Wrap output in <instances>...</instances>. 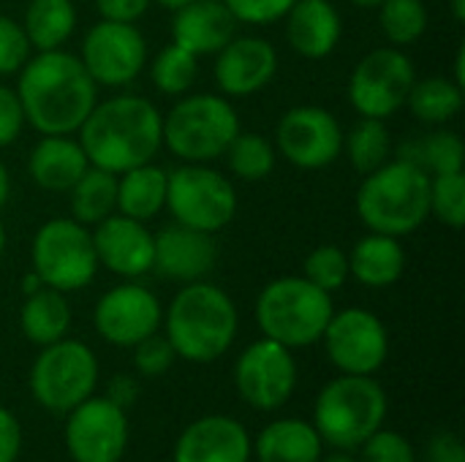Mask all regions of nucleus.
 I'll use <instances>...</instances> for the list:
<instances>
[{
    "label": "nucleus",
    "instance_id": "29",
    "mask_svg": "<svg viewBox=\"0 0 465 462\" xmlns=\"http://www.w3.org/2000/svg\"><path fill=\"white\" fill-rule=\"evenodd\" d=\"M22 30L35 52L63 49L76 30L74 0H30L25 8Z\"/></svg>",
    "mask_w": 465,
    "mask_h": 462
},
{
    "label": "nucleus",
    "instance_id": "40",
    "mask_svg": "<svg viewBox=\"0 0 465 462\" xmlns=\"http://www.w3.org/2000/svg\"><path fill=\"white\" fill-rule=\"evenodd\" d=\"M174 362H177V354H174L172 343L166 340V335H161V332H155L134 346V368L144 378H158V376L169 373Z\"/></svg>",
    "mask_w": 465,
    "mask_h": 462
},
{
    "label": "nucleus",
    "instance_id": "6",
    "mask_svg": "<svg viewBox=\"0 0 465 462\" xmlns=\"http://www.w3.org/2000/svg\"><path fill=\"white\" fill-rule=\"evenodd\" d=\"M253 313L264 338L297 351L322 340L335 305L332 294L322 291L308 278L286 275L259 291Z\"/></svg>",
    "mask_w": 465,
    "mask_h": 462
},
{
    "label": "nucleus",
    "instance_id": "24",
    "mask_svg": "<svg viewBox=\"0 0 465 462\" xmlns=\"http://www.w3.org/2000/svg\"><path fill=\"white\" fill-rule=\"evenodd\" d=\"M90 161L79 144V139L71 136H41L38 144L30 152L27 172L33 182L52 193H68L71 185L87 172Z\"/></svg>",
    "mask_w": 465,
    "mask_h": 462
},
{
    "label": "nucleus",
    "instance_id": "11",
    "mask_svg": "<svg viewBox=\"0 0 465 462\" xmlns=\"http://www.w3.org/2000/svg\"><path fill=\"white\" fill-rule=\"evenodd\" d=\"M417 82L411 57L401 46H379L368 52L349 76V103L360 117L387 120L401 106Z\"/></svg>",
    "mask_w": 465,
    "mask_h": 462
},
{
    "label": "nucleus",
    "instance_id": "17",
    "mask_svg": "<svg viewBox=\"0 0 465 462\" xmlns=\"http://www.w3.org/2000/svg\"><path fill=\"white\" fill-rule=\"evenodd\" d=\"M163 321L161 300L139 283H123L101 294L93 310L95 332L117 349H134L139 340L155 335Z\"/></svg>",
    "mask_w": 465,
    "mask_h": 462
},
{
    "label": "nucleus",
    "instance_id": "3",
    "mask_svg": "<svg viewBox=\"0 0 465 462\" xmlns=\"http://www.w3.org/2000/svg\"><path fill=\"white\" fill-rule=\"evenodd\" d=\"M161 324L177 359L210 365L232 349L240 329V313L221 286L196 280L180 286L163 310Z\"/></svg>",
    "mask_w": 465,
    "mask_h": 462
},
{
    "label": "nucleus",
    "instance_id": "14",
    "mask_svg": "<svg viewBox=\"0 0 465 462\" xmlns=\"http://www.w3.org/2000/svg\"><path fill=\"white\" fill-rule=\"evenodd\" d=\"M234 387L253 411L270 414L283 408L297 389L294 351L270 338L251 343L234 362Z\"/></svg>",
    "mask_w": 465,
    "mask_h": 462
},
{
    "label": "nucleus",
    "instance_id": "34",
    "mask_svg": "<svg viewBox=\"0 0 465 462\" xmlns=\"http://www.w3.org/2000/svg\"><path fill=\"white\" fill-rule=\"evenodd\" d=\"M223 158L234 177H240L245 182H259V180L270 177V172L275 169L278 152H275V144L270 139H264L262 133L240 131L232 139V144L226 147Z\"/></svg>",
    "mask_w": 465,
    "mask_h": 462
},
{
    "label": "nucleus",
    "instance_id": "16",
    "mask_svg": "<svg viewBox=\"0 0 465 462\" xmlns=\"http://www.w3.org/2000/svg\"><path fill=\"white\" fill-rule=\"evenodd\" d=\"M79 60L98 87H125L144 71L147 41L136 25L101 19L87 30Z\"/></svg>",
    "mask_w": 465,
    "mask_h": 462
},
{
    "label": "nucleus",
    "instance_id": "52",
    "mask_svg": "<svg viewBox=\"0 0 465 462\" xmlns=\"http://www.w3.org/2000/svg\"><path fill=\"white\" fill-rule=\"evenodd\" d=\"M450 8H452V16H455L458 22H463V19H465V0H450Z\"/></svg>",
    "mask_w": 465,
    "mask_h": 462
},
{
    "label": "nucleus",
    "instance_id": "21",
    "mask_svg": "<svg viewBox=\"0 0 465 462\" xmlns=\"http://www.w3.org/2000/svg\"><path fill=\"white\" fill-rule=\"evenodd\" d=\"M218 264L215 234L196 231L188 226H166L155 234V259L153 270L174 283L204 280Z\"/></svg>",
    "mask_w": 465,
    "mask_h": 462
},
{
    "label": "nucleus",
    "instance_id": "20",
    "mask_svg": "<svg viewBox=\"0 0 465 462\" xmlns=\"http://www.w3.org/2000/svg\"><path fill=\"white\" fill-rule=\"evenodd\" d=\"M253 438L248 428L223 414L193 419L174 441L172 462H251Z\"/></svg>",
    "mask_w": 465,
    "mask_h": 462
},
{
    "label": "nucleus",
    "instance_id": "13",
    "mask_svg": "<svg viewBox=\"0 0 465 462\" xmlns=\"http://www.w3.org/2000/svg\"><path fill=\"white\" fill-rule=\"evenodd\" d=\"M319 343H324L332 368L349 376H373L390 357V332L384 321L365 308L335 310Z\"/></svg>",
    "mask_w": 465,
    "mask_h": 462
},
{
    "label": "nucleus",
    "instance_id": "4",
    "mask_svg": "<svg viewBox=\"0 0 465 462\" xmlns=\"http://www.w3.org/2000/svg\"><path fill=\"white\" fill-rule=\"evenodd\" d=\"M357 215L368 231L409 237L430 218V174L398 158L365 174L357 191Z\"/></svg>",
    "mask_w": 465,
    "mask_h": 462
},
{
    "label": "nucleus",
    "instance_id": "43",
    "mask_svg": "<svg viewBox=\"0 0 465 462\" xmlns=\"http://www.w3.org/2000/svg\"><path fill=\"white\" fill-rule=\"evenodd\" d=\"M25 128V112L19 103L16 90L0 84V150L14 144Z\"/></svg>",
    "mask_w": 465,
    "mask_h": 462
},
{
    "label": "nucleus",
    "instance_id": "51",
    "mask_svg": "<svg viewBox=\"0 0 465 462\" xmlns=\"http://www.w3.org/2000/svg\"><path fill=\"white\" fill-rule=\"evenodd\" d=\"M41 286H44V283H41V278H38L35 272H33V275H27V278L22 280V291H25V294H33V291H35V289H41Z\"/></svg>",
    "mask_w": 465,
    "mask_h": 462
},
{
    "label": "nucleus",
    "instance_id": "27",
    "mask_svg": "<svg viewBox=\"0 0 465 462\" xmlns=\"http://www.w3.org/2000/svg\"><path fill=\"white\" fill-rule=\"evenodd\" d=\"M71 319L74 316H71V305L65 294L49 286H41L33 294H25V302L19 308V329L25 340H30L38 349L68 338Z\"/></svg>",
    "mask_w": 465,
    "mask_h": 462
},
{
    "label": "nucleus",
    "instance_id": "1",
    "mask_svg": "<svg viewBox=\"0 0 465 462\" xmlns=\"http://www.w3.org/2000/svg\"><path fill=\"white\" fill-rule=\"evenodd\" d=\"M16 95L30 123L41 136H71L98 103V84L84 71L79 54L65 49L35 52L19 68Z\"/></svg>",
    "mask_w": 465,
    "mask_h": 462
},
{
    "label": "nucleus",
    "instance_id": "49",
    "mask_svg": "<svg viewBox=\"0 0 465 462\" xmlns=\"http://www.w3.org/2000/svg\"><path fill=\"white\" fill-rule=\"evenodd\" d=\"M455 82L465 87V49H458V57H455Z\"/></svg>",
    "mask_w": 465,
    "mask_h": 462
},
{
    "label": "nucleus",
    "instance_id": "22",
    "mask_svg": "<svg viewBox=\"0 0 465 462\" xmlns=\"http://www.w3.org/2000/svg\"><path fill=\"white\" fill-rule=\"evenodd\" d=\"M237 35V19L223 0H191L174 11L172 44L196 57L215 54Z\"/></svg>",
    "mask_w": 465,
    "mask_h": 462
},
{
    "label": "nucleus",
    "instance_id": "30",
    "mask_svg": "<svg viewBox=\"0 0 465 462\" xmlns=\"http://www.w3.org/2000/svg\"><path fill=\"white\" fill-rule=\"evenodd\" d=\"M465 103V87H460L455 79L450 76H428V79H417L406 106L411 109V114L428 125H447L452 123Z\"/></svg>",
    "mask_w": 465,
    "mask_h": 462
},
{
    "label": "nucleus",
    "instance_id": "45",
    "mask_svg": "<svg viewBox=\"0 0 465 462\" xmlns=\"http://www.w3.org/2000/svg\"><path fill=\"white\" fill-rule=\"evenodd\" d=\"M425 462H465L463 441L452 430L436 433L425 447Z\"/></svg>",
    "mask_w": 465,
    "mask_h": 462
},
{
    "label": "nucleus",
    "instance_id": "18",
    "mask_svg": "<svg viewBox=\"0 0 465 462\" xmlns=\"http://www.w3.org/2000/svg\"><path fill=\"white\" fill-rule=\"evenodd\" d=\"M90 234H93L98 267H106L112 275L128 280L153 272L155 234L142 221L112 212L109 218L95 223Z\"/></svg>",
    "mask_w": 465,
    "mask_h": 462
},
{
    "label": "nucleus",
    "instance_id": "36",
    "mask_svg": "<svg viewBox=\"0 0 465 462\" xmlns=\"http://www.w3.org/2000/svg\"><path fill=\"white\" fill-rule=\"evenodd\" d=\"M199 76V57L188 49L169 44L161 49L150 65V79L163 95H185Z\"/></svg>",
    "mask_w": 465,
    "mask_h": 462
},
{
    "label": "nucleus",
    "instance_id": "44",
    "mask_svg": "<svg viewBox=\"0 0 465 462\" xmlns=\"http://www.w3.org/2000/svg\"><path fill=\"white\" fill-rule=\"evenodd\" d=\"M150 3L153 0H95V8H98L101 19L134 25L147 14Z\"/></svg>",
    "mask_w": 465,
    "mask_h": 462
},
{
    "label": "nucleus",
    "instance_id": "31",
    "mask_svg": "<svg viewBox=\"0 0 465 462\" xmlns=\"http://www.w3.org/2000/svg\"><path fill=\"white\" fill-rule=\"evenodd\" d=\"M71 215L82 226L93 229L112 212H117V174L104 172L98 166H87V172L71 185Z\"/></svg>",
    "mask_w": 465,
    "mask_h": 462
},
{
    "label": "nucleus",
    "instance_id": "19",
    "mask_svg": "<svg viewBox=\"0 0 465 462\" xmlns=\"http://www.w3.org/2000/svg\"><path fill=\"white\" fill-rule=\"evenodd\" d=\"M278 74V52L259 35H234L215 52L213 76L226 98H245L264 90Z\"/></svg>",
    "mask_w": 465,
    "mask_h": 462
},
{
    "label": "nucleus",
    "instance_id": "37",
    "mask_svg": "<svg viewBox=\"0 0 465 462\" xmlns=\"http://www.w3.org/2000/svg\"><path fill=\"white\" fill-rule=\"evenodd\" d=\"M430 215H436L447 229L465 226V174L450 172L430 177Z\"/></svg>",
    "mask_w": 465,
    "mask_h": 462
},
{
    "label": "nucleus",
    "instance_id": "28",
    "mask_svg": "<svg viewBox=\"0 0 465 462\" xmlns=\"http://www.w3.org/2000/svg\"><path fill=\"white\" fill-rule=\"evenodd\" d=\"M166 207V172L161 166L142 163L117 174V212L134 221H153Z\"/></svg>",
    "mask_w": 465,
    "mask_h": 462
},
{
    "label": "nucleus",
    "instance_id": "35",
    "mask_svg": "<svg viewBox=\"0 0 465 462\" xmlns=\"http://www.w3.org/2000/svg\"><path fill=\"white\" fill-rule=\"evenodd\" d=\"M376 11L381 33L392 46H409L428 30L425 0H384Z\"/></svg>",
    "mask_w": 465,
    "mask_h": 462
},
{
    "label": "nucleus",
    "instance_id": "25",
    "mask_svg": "<svg viewBox=\"0 0 465 462\" xmlns=\"http://www.w3.org/2000/svg\"><path fill=\"white\" fill-rule=\"evenodd\" d=\"M346 256L349 278H354L365 289H390L406 272V251L398 237L371 231Z\"/></svg>",
    "mask_w": 465,
    "mask_h": 462
},
{
    "label": "nucleus",
    "instance_id": "26",
    "mask_svg": "<svg viewBox=\"0 0 465 462\" xmlns=\"http://www.w3.org/2000/svg\"><path fill=\"white\" fill-rule=\"evenodd\" d=\"M322 455L324 441L316 428L297 417L270 422L253 441V457L259 462H319Z\"/></svg>",
    "mask_w": 465,
    "mask_h": 462
},
{
    "label": "nucleus",
    "instance_id": "8",
    "mask_svg": "<svg viewBox=\"0 0 465 462\" xmlns=\"http://www.w3.org/2000/svg\"><path fill=\"white\" fill-rule=\"evenodd\" d=\"M98 373L95 351L82 340L63 338L41 346L30 368V392L44 411L65 417L71 408L95 395Z\"/></svg>",
    "mask_w": 465,
    "mask_h": 462
},
{
    "label": "nucleus",
    "instance_id": "7",
    "mask_svg": "<svg viewBox=\"0 0 465 462\" xmlns=\"http://www.w3.org/2000/svg\"><path fill=\"white\" fill-rule=\"evenodd\" d=\"M240 117L221 93H185L163 117V147L183 163L223 158L240 133Z\"/></svg>",
    "mask_w": 465,
    "mask_h": 462
},
{
    "label": "nucleus",
    "instance_id": "42",
    "mask_svg": "<svg viewBox=\"0 0 465 462\" xmlns=\"http://www.w3.org/2000/svg\"><path fill=\"white\" fill-rule=\"evenodd\" d=\"M237 25H272L281 22L297 0H223Z\"/></svg>",
    "mask_w": 465,
    "mask_h": 462
},
{
    "label": "nucleus",
    "instance_id": "12",
    "mask_svg": "<svg viewBox=\"0 0 465 462\" xmlns=\"http://www.w3.org/2000/svg\"><path fill=\"white\" fill-rule=\"evenodd\" d=\"M128 438V411L106 395H90L65 414L63 444L74 462H120Z\"/></svg>",
    "mask_w": 465,
    "mask_h": 462
},
{
    "label": "nucleus",
    "instance_id": "15",
    "mask_svg": "<svg viewBox=\"0 0 465 462\" xmlns=\"http://www.w3.org/2000/svg\"><path fill=\"white\" fill-rule=\"evenodd\" d=\"M275 152L297 169H327L343 152V128L324 106H294L275 125Z\"/></svg>",
    "mask_w": 465,
    "mask_h": 462
},
{
    "label": "nucleus",
    "instance_id": "47",
    "mask_svg": "<svg viewBox=\"0 0 465 462\" xmlns=\"http://www.w3.org/2000/svg\"><path fill=\"white\" fill-rule=\"evenodd\" d=\"M106 398L112 403H117L120 408H131L136 400H139V381L128 373H120L109 381V389H106Z\"/></svg>",
    "mask_w": 465,
    "mask_h": 462
},
{
    "label": "nucleus",
    "instance_id": "39",
    "mask_svg": "<svg viewBox=\"0 0 465 462\" xmlns=\"http://www.w3.org/2000/svg\"><path fill=\"white\" fill-rule=\"evenodd\" d=\"M360 462H420L414 444L395 430H376L362 447Z\"/></svg>",
    "mask_w": 465,
    "mask_h": 462
},
{
    "label": "nucleus",
    "instance_id": "46",
    "mask_svg": "<svg viewBox=\"0 0 465 462\" xmlns=\"http://www.w3.org/2000/svg\"><path fill=\"white\" fill-rule=\"evenodd\" d=\"M22 452V425L19 419L0 406V462H16Z\"/></svg>",
    "mask_w": 465,
    "mask_h": 462
},
{
    "label": "nucleus",
    "instance_id": "41",
    "mask_svg": "<svg viewBox=\"0 0 465 462\" xmlns=\"http://www.w3.org/2000/svg\"><path fill=\"white\" fill-rule=\"evenodd\" d=\"M30 41L22 30V22L0 14V76H14L30 57Z\"/></svg>",
    "mask_w": 465,
    "mask_h": 462
},
{
    "label": "nucleus",
    "instance_id": "9",
    "mask_svg": "<svg viewBox=\"0 0 465 462\" xmlns=\"http://www.w3.org/2000/svg\"><path fill=\"white\" fill-rule=\"evenodd\" d=\"M174 223L218 234L237 215V191L207 163H183L166 172V207Z\"/></svg>",
    "mask_w": 465,
    "mask_h": 462
},
{
    "label": "nucleus",
    "instance_id": "2",
    "mask_svg": "<svg viewBox=\"0 0 465 462\" xmlns=\"http://www.w3.org/2000/svg\"><path fill=\"white\" fill-rule=\"evenodd\" d=\"M76 133L90 166L123 174L155 161L163 147V117L153 101L125 93L98 101Z\"/></svg>",
    "mask_w": 465,
    "mask_h": 462
},
{
    "label": "nucleus",
    "instance_id": "33",
    "mask_svg": "<svg viewBox=\"0 0 465 462\" xmlns=\"http://www.w3.org/2000/svg\"><path fill=\"white\" fill-rule=\"evenodd\" d=\"M401 158L417 163L430 177L450 174V172H463L465 144L455 131H433L425 139L403 144V155Z\"/></svg>",
    "mask_w": 465,
    "mask_h": 462
},
{
    "label": "nucleus",
    "instance_id": "38",
    "mask_svg": "<svg viewBox=\"0 0 465 462\" xmlns=\"http://www.w3.org/2000/svg\"><path fill=\"white\" fill-rule=\"evenodd\" d=\"M302 278L319 286L327 294H335L349 280V256L338 245H319L305 256Z\"/></svg>",
    "mask_w": 465,
    "mask_h": 462
},
{
    "label": "nucleus",
    "instance_id": "5",
    "mask_svg": "<svg viewBox=\"0 0 465 462\" xmlns=\"http://www.w3.org/2000/svg\"><path fill=\"white\" fill-rule=\"evenodd\" d=\"M390 400L373 376H349L327 381L313 406V428L324 447L357 452L376 430L384 428Z\"/></svg>",
    "mask_w": 465,
    "mask_h": 462
},
{
    "label": "nucleus",
    "instance_id": "10",
    "mask_svg": "<svg viewBox=\"0 0 465 462\" xmlns=\"http://www.w3.org/2000/svg\"><path fill=\"white\" fill-rule=\"evenodd\" d=\"M30 264L44 286L63 294L82 291L98 272L90 229L74 218L46 221L33 237Z\"/></svg>",
    "mask_w": 465,
    "mask_h": 462
},
{
    "label": "nucleus",
    "instance_id": "50",
    "mask_svg": "<svg viewBox=\"0 0 465 462\" xmlns=\"http://www.w3.org/2000/svg\"><path fill=\"white\" fill-rule=\"evenodd\" d=\"M319 462H360V457L354 455V452H341V449H335L332 455H322V460Z\"/></svg>",
    "mask_w": 465,
    "mask_h": 462
},
{
    "label": "nucleus",
    "instance_id": "55",
    "mask_svg": "<svg viewBox=\"0 0 465 462\" xmlns=\"http://www.w3.org/2000/svg\"><path fill=\"white\" fill-rule=\"evenodd\" d=\"M3 251H5V226L0 221V259H3Z\"/></svg>",
    "mask_w": 465,
    "mask_h": 462
},
{
    "label": "nucleus",
    "instance_id": "32",
    "mask_svg": "<svg viewBox=\"0 0 465 462\" xmlns=\"http://www.w3.org/2000/svg\"><path fill=\"white\" fill-rule=\"evenodd\" d=\"M343 150L349 155V163L360 174L376 172L392 155V136L387 123L376 117H360V123H354L351 131L343 133Z\"/></svg>",
    "mask_w": 465,
    "mask_h": 462
},
{
    "label": "nucleus",
    "instance_id": "48",
    "mask_svg": "<svg viewBox=\"0 0 465 462\" xmlns=\"http://www.w3.org/2000/svg\"><path fill=\"white\" fill-rule=\"evenodd\" d=\"M8 193H11V177H8L5 163L0 161V210H3V207H5V202H8Z\"/></svg>",
    "mask_w": 465,
    "mask_h": 462
},
{
    "label": "nucleus",
    "instance_id": "53",
    "mask_svg": "<svg viewBox=\"0 0 465 462\" xmlns=\"http://www.w3.org/2000/svg\"><path fill=\"white\" fill-rule=\"evenodd\" d=\"M351 5H357V8H365V11H376L384 0H349Z\"/></svg>",
    "mask_w": 465,
    "mask_h": 462
},
{
    "label": "nucleus",
    "instance_id": "23",
    "mask_svg": "<svg viewBox=\"0 0 465 462\" xmlns=\"http://www.w3.org/2000/svg\"><path fill=\"white\" fill-rule=\"evenodd\" d=\"M283 22L289 46L305 60H322L332 54L343 35L341 14L330 0H297Z\"/></svg>",
    "mask_w": 465,
    "mask_h": 462
},
{
    "label": "nucleus",
    "instance_id": "54",
    "mask_svg": "<svg viewBox=\"0 0 465 462\" xmlns=\"http://www.w3.org/2000/svg\"><path fill=\"white\" fill-rule=\"evenodd\" d=\"M153 3H161V5L169 8V11H177L180 5H185V3H191V0H153Z\"/></svg>",
    "mask_w": 465,
    "mask_h": 462
}]
</instances>
